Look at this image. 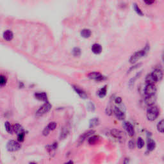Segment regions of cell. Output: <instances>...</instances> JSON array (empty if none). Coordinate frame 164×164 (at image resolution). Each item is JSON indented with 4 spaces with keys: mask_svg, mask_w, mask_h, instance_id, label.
Listing matches in <instances>:
<instances>
[{
    "mask_svg": "<svg viewBox=\"0 0 164 164\" xmlns=\"http://www.w3.org/2000/svg\"><path fill=\"white\" fill-rule=\"evenodd\" d=\"M99 139V137L97 135H94L92 137H89L88 139V142L89 144L90 145H94L98 142V140Z\"/></svg>",
    "mask_w": 164,
    "mask_h": 164,
    "instance_id": "18",
    "label": "cell"
},
{
    "mask_svg": "<svg viewBox=\"0 0 164 164\" xmlns=\"http://www.w3.org/2000/svg\"><path fill=\"white\" fill-rule=\"evenodd\" d=\"M21 146L19 144V142L14 140H9L7 144H6V149L8 151L10 152L18 151L21 149Z\"/></svg>",
    "mask_w": 164,
    "mask_h": 164,
    "instance_id": "3",
    "label": "cell"
},
{
    "mask_svg": "<svg viewBox=\"0 0 164 164\" xmlns=\"http://www.w3.org/2000/svg\"><path fill=\"white\" fill-rule=\"evenodd\" d=\"M159 115V111L156 107H149L147 111V118L151 121H155Z\"/></svg>",
    "mask_w": 164,
    "mask_h": 164,
    "instance_id": "1",
    "label": "cell"
},
{
    "mask_svg": "<svg viewBox=\"0 0 164 164\" xmlns=\"http://www.w3.org/2000/svg\"><path fill=\"white\" fill-rule=\"evenodd\" d=\"M56 126H57V124H56V123L55 122H51V123L48 124V125L47 126H48V128L50 129V131H53L54 130V129H55V128H56Z\"/></svg>",
    "mask_w": 164,
    "mask_h": 164,
    "instance_id": "30",
    "label": "cell"
},
{
    "mask_svg": "<svg viewBox=\"0 0 164 164\" xmlns=\"http://www.w3.org/2000/svg\"><path fill=\"white\" fill-rule=\"evenodd\" d=\"M74 163H73V162L72 161V160H70V161H69V162H67V163H65V164H73Z\"/></svg>",
    "mask_w": 164,
    "mask_h": 164,
    "instance_id": "39",
    "label": "cell"
},
{
    "mask_svg": "<svg viewBox=\"0 0 164 164\" xmlns=\"http://www.w3.org/2000/svg\"><path fill=\"white\" fill-rule=\"evenodd\" d=\"M155 101H156V97L155 95L146 96L145 98V103L148 107H152L155 104Z\"/></svg>",
    "mask_w": 164,
    "mask_h": 164,
    "instance_id": "12",
    "label": "cell"
},
{
    "mask_svg": "<svg viewBox=\"0 0 164 164\" xmlns=\"http://www.w3.org/2000/svg\"><path fill=\"white\" fill-rule=\"evenodd\" d=\"M156 91V87L155 86V85H151V84L147 85L146 87L145 88V90H144L145 94L147 96H153V95H155Z\"/></svg>",
    "mask_w": 164,
    "mask_h": 164,
    "instance_id": "5",
    "label": "cell"
},
{
    "mask_svg": "<svg viewBox=\"0 0 164 164\" xmlns=\"http://www.w3.org/2000/svg\"><path fill=\"white\" fill-rule=\"evenodd\" d=\"M88 77L91 79L98 80V81L103 80L104 78V76H103L101 74L98 73V72H92V73L88 74Z\"/></svg>",
    "mask_w": 164,
    "mask_h": 164,
    "instance_id": "8",
    "label": "cell"
},
{
    "mask_svg": "<svg viewBox=\"0 0 164 164\" xmlns=\"http://www.w3.org/2000/svg\"><path fill=\"white\" fill-rule=\"evenodd\" d=\"M129 158H124V161H123V164H129Z\"/></svg>",
    "mask_w": 164,
    "mask_h": 164,
    "instance_id": "37",
    "label": "cell"
},
{
    "mask_svg": "<svg viewBox=\"0 0 164 164\" xmlns=\"http://www.w3.org/2000/svg\"><path fill=\"white\" fill-rule=\"evenodd\" d=\"M5 129L8 133L10 134H12V133L14 132V131H13V127H12L11 124L10 123L8 122V121H6L5 123Z\"/></svg>",
    "mask_w": 164,
    "mask_h": 164,
    "instance_id": "23",
    "label": "cell"
},
{
    "mask_svg": "<svg viewBox=\"0 0 164 164\" xmlns=\"http://www.w3.org/2000/svg\"><path fill=\"white\" fill-rule=\"evenodd\" d=\"M147 149L150 151H151L155 149V146H156V144H155V142L152 139H149L147 142Z\"/></svg>",
    "mask_w": 164,
    "mask_h": 164,
    "instance_id": "21",
    "label": "cell"
},
{
    "mask_svg": "<svg viewBox=\"0 0 164 164\" xmlns=\"http://www.w3.org/2000/svg\"><path fill=\"white\" fill-rule=\"evenodd\" d=\"M50 129L48 128V126H46V127L44 129L43 131H42V134H43L44 136H48V135H49V133H50Z\"/></svg>",
    "mask_w": 164,
    "mask_h": 164,
    "instance_id": "34",
    "label": "cell"
},
{
    "mask_svg": "<svg viewBox=\"0 0 164 164\" xmlns=\"http://www.w3.org/2000/svg\"><path fill=\"white\" fill-rule=\"evenodd\" d=\"M35 97H36V99H38V100L45 101V102L48 101V96H47V94L46 92L35 93Z\"/></svg>",
    "mask_w": 164,
    "mask_h": 164,
    "instance_id": "13",
    "label": "cell"
},
{
    "mask_svg": "<svg viewBox=\"0 0 164 164\" xmlns=\"http://www.w3.org/2000/svg\"><path fill=\"white\" fill-rule=\"evenodd\" d=\"M146 82L147 85L148 84H151V85H154L155 83H156V81L155 80V79L153 78V76L151 74H149L147 76L146 78Z\"/></svg>",
    "mask_w": 164,
    "mask_h": 164,
    "instance_id": "22",
    "label": "cell"
},
{
    "mask_svg": "<svg viewBox=\"0 0 164 164\" xmlns=\"http://www.w3.org/2000/svg\"><path fill=\"white\" fill-rule=\"evenodd\" d=\"M91 31L89 29H83L81 31V37H84V38H89V37H91Z\"/></svg>",
    "mask_w": 164,
    "mask_h": 164,
    "instance_id": "19",
    "label": "cell"
},
{
    "mask_svg": "<svg viewBox=\"0 0 164 164\" xmlns=\"http://www.w3.org/2000/svg\"><path fill=\"white\" fill-rule=\"evenodd\" d=\"M94 133H95V131L92 130V129H91V130H89L87 131H86V132L83 133L80 136V138H79V143L81 144L82 142H83V141H84L85 139L91 137V136Z\"/></svg>",
    "mask_w": 164,
    "mask_h": 164,
    "instance_id": "7",
    "label": "cell"
},
{
    "mask_svg": "<svg viewBox=\"0 0 164 164\" xmlns=\"http://www.w3.org/2000/svg\"><path fill=\"white\" fill-rule=\"evenodd\" d=\"M107 86H105L104 87L101 88L98 92H97V95L100 98H103L105 96L107 95Z\"/></svg>",
    "mask_w": 164,
    "mask_h": 164,
    "instance_id": "20",
    "label": "cell"
},
{
    "mask_svg": "<svg viewBox=\"0 0 164 164\" xmlns=\"http://www.w3.org/2000/svg\"><path fill=\"white\" fill-rule=\"evenodd\" d=\"M137 145L138 148L139 149H142L144 146V141L141 137H139L137 142Z\"/></svg>",
    "mask_w": 164,
    "mask_h": 164,
    "instance_id": "26",
    "label": "cell"
},
{
    "mask_svg": "<svg viewBox=\"0 0 164 164\" xmlns=\"http://www.w3.org/2000/svg\"><path fill=\"white\" fill-rule=\"evenodd\" d=\"M24 136H25V133L23 132L22 133L19 134L18 135V140L19 142H22L24 140Z\"/></svg>",
    "mask_w": 164,
    "mask_h": 164,
    "instance_id": "33",
    "label": "cell"
},
{
    "mask_svg": "<svg viewBox=\"0 0 164 164\" xmlns=\"http://www.w3.org/2000/svg\"><path fill=\"white\" fill-rule=\"evenodd\" d=\"M91 50L94 54H100L102 51V46L99 44H94L92 46Z\"/></svg>",
    "mask_w": 164,
    "mask_h": 164,
    "instance_id": "15",
    "label": "cell"
},
{
    "mask_svg": "<svg viewBox=\"0 0 164 164\" xmlns=\"http://www.w3.org/2000/svg\"><path fill=\"white\" fill-rule=\"evenodd\" d=\"M29 164H36V163H35V162H30V163H29Z\"/></svg>",
    "mask_w": 164,
    "mask_h": 164,
    "instance_id": "40",
    "label": "cell"
},
{
    "mask_svg": "<svg viewBox=\"0 0 164 164\" xmlns=\"http://www.w3.org/2000/svg\"></svg>",
    "mask_w": 164,
    "mask_h": 164,
    "instance_id": "41",
    "label": "cell"
},
{
    "mask_svg": "<svg viewBox=\"0 0 164 164\" xmlns=\"http://www.w3.org/2000/svg\"><path fill=\"white\" fill-rule=\"evenodd\" d=\"M111 135L113 136L115 138H116L117 139H123L124 137V134H123V131H121L119 129H113L111 130Z\"/></svg>",
    "mask_w": 164,
    "mask_h": 164,
    "instance_id": "10",
    "label": "cell"
},
{
    "mask_svg": "<svg viewBox=\"0 0 164 164\" xmlns=\"http://www.w3.org/2000/svg\"><path fill=\"white\" fill-rule=\"evenodd\" d=\"M67 135H68V130L65 128H63L62 130H61L60 133V139H65V137H67Z\"/></svg>",
    "mask_w": 164,
    "mask_h": 164,
    "instance_id": "29",
    "label": "cell"
},
{
    "mask_svg": "<svg viewBox=\"0 0 164 164\" xmlns=\"http://www.w3.org/2000/svg\"><path fill=\"white\" fill-rule=\"evenodd\" d=\"M128 147H129V148L131 149H133L134 148V147H135V143H134V141L133 140H130L128 143Z\"/></svg>",
    "mask_w": 164,
    "mask_h": 164,
    "instance_id": "35",
    "label": "cell"
},
{
    "mask_svg": "<svg viewBox=\"0 0 164 164\" xmlns=\"http://www.w3.org/2000/svg\"><path fill=\"white\" fill-rule=\"evenodd\" d=\"M6 81H7V79H6V76H3V75H1V76H0V85L1 87L5 86L6 83Z\"/></svg>",
    "mask_w": 164,
    "mask_h": 164,
    "instance_id": "27",
    "label": "cell"
},
{
    "mask_svg": "<svg viewBox=\"0 0 164 164\" xmlns=\"http://www.w3.org/2000/svg\"><path fill=\"white\" fill-rule=\"evenodd\" d=\"M73 89L75 91V92L79 95V96H80L81 98H82V99H86L87 97V94L85 93V92L83 91L82 89H80V88L76 86H73Z\"/></svg>",
    "mask_w": 164,
    "mask_h": 164,
    "instance_id": "14",
    "label": "cell"
},
{
    "mask_svg": "<svg viewBox=\"0 0 164 164\" xmlns=\"http://www.w3.org/2000/svg\"><path fill=\"white\" fill-rule=\"evenodd\" d=\"M151 75L153 76V78L155 79V80L156 81H158L160 80H162L163 76V73L161 70L159 69H156L151 73Z\"/></svg>",
    "mask_w": 164,
    "mask_h": 164,
    "instance_id": "11",
    "label": "cell"
},
{
    "mask_svg": "<svg viewBox=\"0 0 164 164\" xmlns=\"http://www.w3.org/2000/svg\"><path fill=\"white\" fill-rule=\"evenodd\" d=\"M51 107H52V106H51V104L48 101H47L36 111V115L37 116H42V115L46 114L50 111Z\"/></svg>",
    "mask_w": 164,
    "mask_h": 164,
    "instance_id": "4",
    "label": "cell"
},
{
    "mask_svg": "<svg viewBox=\"0 0 164 164\" xmlns=\"http://www.w3.org/2000/svg\"><path fill=\"white\" fill-rule=\"evenodd\" d=\"M98 123H99V119L97 118H94V119L90 121L89 128H92L95 127V126H96L98 124Z\"/></svg>",
    "mask_w": 164,
    "mask_h": 164,
    "instance_id": "25",
    "label": "cell"
},
{
    "mask_svg": "<svg viewBox=\"0 0 164 164\" xmlns=\"http://www.w3.org/2000/svg\"><path fill=\"white\" fill-rule=\"evenodd\" d=\"M73 54L74 56H78L81 54V50L79 48H74L73 50Z\"/></svg>",
    "mask_w": 164,
    "mask_h": 164,
    "instance_id": "31",
    "label": "cell"
},
{
    "mask_svg": "<svg viewBox=\"0 0 164 164\" xmlns=\"http://www.w3.org/2000/svg\"><path fill=\"white\" fill-rule=\"evenodd\" d=\"M115 102L117 104H120L121 102H122V99H121V97H117L115 98Z\"/></svg>",
    "mask_w": 164,
    "mask_h": 164,
    "instance_id": "36",
    "label": "cell"
},
{
    "mask_svg": "<svg viewBox=\"0 0 164 164\" xmlns=\"http://www.w3.org/2000/svg\"><path fill=\"white\" fill-rule=\"evenodd\" d=\"M123 126H124V129H126V131L130 137H133L135 135V129H134L132 124H131L130 123L125 122L123 124Z\"/></svg>",
    "mask_w": 164,
    "mask_h": 164,
    "instance_id": "6",
    "label": "cell"
},
{
    "mask_svg": "<svg viewBox=\"0 0 164 164\" xmlns=\"http://www.w3.org/2000/svg\"><path fill=\"white\" fill-rule=\"evenodd\" d=\"M154 2H155L154 1H145V3L147 4V5H151V4L153 3Z\"/></svg>",
    "mask_w": 164,
    "mask_h": 164,
    "instance_id": "38",
    "label": "cell"
},
{
    "mask_svg": "<svg viewBox=\"0 0 164 164\" xmlns=\"http://www.w3.org/2000/svg\"><path fill=\"white\" fill-rule=\"evenodd\" d=\"M147 50H148L147 47H146L144 50L135 52V53H134V54L130 57V59H129V62H130V63H131V64H134V63H135L137 61L140 60L141 58L143 57L145 55L147 51Z\"/></svg>",
    "mask_w": 164,
    "mask_h": 164,
    "instance_id": "2",
    "label": "cell"
},
{
    "mask_svg": "<svg viewBox=\"0 0 164 164\" xmlns=\"http://www.w3.org/2000/svg\"><path fill=\"white\" fill-rule=\"evenodd\" d=\"M113 112H114L115 115L117 119L123 120L125 117V115H124V112L117 107H115L114 109H113Z\"/></svg>",
    "mask_w": 164,
    "mask_h": 164,
    "instance_id": "9",
    "label": "cell"
},
{
    "mask_svg": "<svg viewBox=\"0 0 164 164\" xmlns=\"http://www.w3.org/2000/svg\"><path fill=\"white\" fill-rule=\"evenodd\" d=\"M87 109L91 111H94L95 110V106L92 102H89L87 105Z\"/></svg>",
    "mask_w": 164,
    "mask_h": 164,
    "instance_id": "32",
    "label": "cell"
},
{
    "mask_svg": "<svg viewBox=\"0 0 164 164\" xmlns=\"http://www.w3.org/2000/svg\"><path fill=\"white\" fill-rule=\"evenodd\" d=\"M13 131H14V132L17 134L18 135H19V134L24 132V129H23L22 126L19 124H16L13 126Z\"/></svg>",
    "mask_w": 164,
    "mask_h": 164,
    "instance_id": "16",
    "label": "cell"
},
{
    "mask_svg": "<svg viewBox=\"0 0 164 164\" xmlns=\"http://www.w3.org/2000/svg\"><path fill=\"white\" fill-rule=\"evenodd\" d=\"M14 37V34L10 30H6L3 33V38L7 41H10Z\"/></svg>",
    "mask_w": 164,
    "mask_h": 164,
    "instance_id": "17",
    "label": "cell"
},
{
    "mask_svg": "<svg viewBox=\"0 0 164 164\" xmlns=\"http://www.w3.org/2000/svg\"><path fill=\"white\" fill-rule=\"evenodd\" d=\"M157 129L158 131L164 133V119L161 120L157 124Z\"/></svg>",
    "mask_w": 164,
    "mask_h": 164,
    "instance_id": "24",
    "label": "cell"
},
{
    "mask_svg": "<svg viewBox=\"0 0 164 164\" xmlns=\"http://www.w3.org/2000/svg\"><path fill=\"white\" fill-rule=\"evenodd\" d=\"M133 8H134V10H135V11L137 12V14H139V16H143L144 15L143 12H142V10H140V8H139V6H138L137 4H135H135L133 5Z\"/></svg>",
    "mask_w": 164,
    "mask_h": 164,
    "instance_id": "28",
    "label": "cell"
}]
</instances>
